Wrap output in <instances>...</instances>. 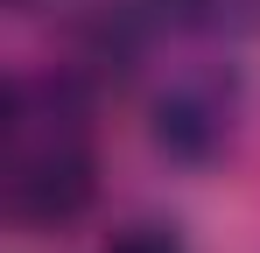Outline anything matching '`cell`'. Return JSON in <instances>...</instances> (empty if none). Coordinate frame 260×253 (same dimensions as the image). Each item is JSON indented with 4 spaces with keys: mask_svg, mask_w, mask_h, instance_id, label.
Returning a JSON list of instances; mask_svg holds the SVG:
<instances>
[{
    "mask_svg": "<svg viewBox=\"0 0 260 253\" xmlns=\"http://www.w3.org/2000/svg\"><path fill=\"white\" fill-rule=\"evenodd\" d=\"M99 190L91 106L63 78H14L0 106V204L14 225H71Z\"/></svg>",
    "mask_w": 260,
    "mask_h": 253,
    "instance_id": "1",
    "label": "cell"
},
{
    "mask_svg": "<svg viewBox=\"0 0 260 253\" xmlns=\"http://www.w3.org/2000/svg\"><path fill=\"white\" fill-rule=\"evenodd\" d=\"M106 253H183V246H176L169 232H155V225H141V232H127V239H113Z\"/></svg>",
    "mask_w": 260,
    "mask_h": 253,
    "instance_id": "2",
    "label": "cell"
}]
</instances>
